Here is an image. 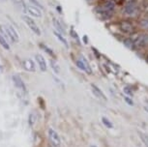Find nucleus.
Here are the masks:
<instances>
[{"mask_svg":"<svg viewBox=\"0 0 148 147\" xmlns=\"http://www.w3.org/2000/svg\"><path fill=\"white\" fill-rule=\"evenodd\" d=\"M124 99H125V102H126L127 104H129L130 106H134V102L130 98H128V97H125Z\"/></svg>","mask_w":148,"mask_h":147,"instance_id":"nucleus-26","label":"nucleus"},{"mask_svg":"<svg viewBox=\"0 0 148 147\" xmlns=\"http://www.w3.org/2000/svg\"><path fill=\"white\" fill-rule=\"evenodd\" d=\"M0 45H1L2 48H4L5 49H7V51H9V49H10L9 43H8V41L1 34H0Z\"/></svg>","mask_w":148,"mask_h":147,"instance_id":"nucleus-17","label":"nucleus"},{"mask_svg":"<svg viewBox=\"0 0 148 147\" xmlns=\"http://www.w3.org/2000/svg\"><path fill=\"white\" fill-rule=\"evenodd\" d=\"M35 59L37 61L40 70L43 72H46L47 70V61L45 60V58L43 57V55L41 54H36L35 55Z\"/></svg>","mask_w":148,"mask_h":147,"instance_id":"nucleus-10","label":"nucleus"},{"mask_svg":"<svg viewBox=\"0 0 148 147\" xmlns=\"http://www.w3.org/2000/svg\"><path fill=\"white\" fill-rule=\"evenodd\" d=\"M124 45L126 46L128 49H134V46H135L134 41L132 40V39H130V38L125 39V40H124Z\"/></svg>","mask_w":148,"mask_h":147,"instance_id":"nucleus-20","label":"nucleus"},{"mask_svg":"<svg viewBox=\"0 0 148 147\" xmlns=\"http://www.w3.org/2000/svg\"><path fill=\"white\" fill-rule=\"evenodd\" d=\"M136 46L138 48H144L148 45V35L143 34V35H139L136 38V40L134 41Z\"/></svg>","mask_w":148,"mask_h":147,"instance_id":"nucleus-7","label":"nucleus"},{"mask_svg":"<svg viewBox=\"0 0 148 147\" xmlns=\"http://www.w3.org/2000/svg\"><path fill=\"white\" fill-rule=\"evenodd\" d=\"M71 34H72L73 37H75V38L77 39V40H79V38H77V33H76V31H75V30L73 29V28L71 29Z\"/></svg>","mask_w":148,"mask_h":147,"instance_id":"nucleus-27","label":"nucleus"},{"mask_svg":"<svg viewBox=\"0 0 148 147\" xmlns=\"http://www.w3.org/2000/svg\"><path fill=\"white\" fill-rule=\"evenodd\" d=\"M36 120H37V116H36L35 113H30L28 116V124L30 127H33L36 123Z\"/></svg>","mask_w":148,"mask_h":147,"instance_id":"nucleus-18","label":"nucleus"},{"mask_svg":"<svg viewBox=\"0 0 148 147\" xmlns=\"http://www.w3.org/2000/svg\"><path fill=\"white\" fill-rule=\"evenodd\" d=\"M13 2L18 7H21V8H22V9H24V7H25V4H24L23 0H13Z\"/></svg>","mask_w":148,"mask_h":147,"instance_id":"nucleus-23","label":"nucleus"},{"mask_svg":"<svg viewBox=\"0 0 148 147\" xmlns=\"http://www.w3.org/2000/svg\"><path fill=\"white\" fill-rule=\"evenodd\" d=\"M40 48H41V49H43V51H46L49 55H51V56L52 58H55V54L53 53L52 49H49V46H46L45 44H40Z\"/></svg>","mask_w":148,"mask_h":147,"instance_id":"nucleus-16","label":"nucleus"},{"mask_svg":"<svg viewBox=\"0 0 148 147\" xmlns=\"http://www.w3.org/2000/svg\"><path fill=\"white\" fill-rule=\"evenodd\" d=\"M91 90H92V92H93L94 95L96 96L98 99L103 100V101H107V100H108L107 97L105 96V94L102 92V90L100 89L98 86H96L95 84H91Z\"/></svg>","mask_w":148,"mask_h":147,"instance_id":"nucleus-11","label":"nucleus"},{"mask_svg":"<svg viewBox=\"0 0 148 147\" xmlns=\"http://www.w3.org/2000/svg\"><path fill=\"white\" fill-rule=\"evenodd\" d=\"M12 79H13V82L15 84V86L18 88L19 91H21L23 94H26L27 93V89H26V85L25 83L23 82V80L18 75H14L12 77Z\"/></svg>","mask_w":148,"mask_h":147,"instance_id":"nucleus-3","label":"nucleus"},{"mask_svg":"<svg viewBox=\"0 0 148 147\" xmlns=\"http://www.w3.org/2000/svg\"><path fill=\"white\" fill-rule=\"evenodd\" d=\"M124 92L127 94L128 97H133V93H132V91H131L130 88L125 87V88H124Z\"/></svg>","mask_w":148,"mask_h":147,"instance_id":"nucleus-24","label":"nucleus"},{"mask_svg":"<svg viewBox=\"0 0 148 147\" xmlns=\"http://www.w3.org/2000/svg\"><path fill=\"white\" fill-rule=\"evenodd\" d=\"M102 123L105 125V127H107L108 129H112L113 128V124L111 123L110 120H108L107 117L103 116L102 117Z\"/></svg>","mask_w":148,"mask_h":147,"instance_id":"nucleus-19","label":"nucleus"},{"mask_svg":"<svg viewBox=\"0 0 148 147\" xmlns=\"http://www.w3.org/2000/svg\"><path fill=\"white\" fill-rule=\"evenodd\" d=\"M52 23H53V25H54L55 29H56V31L58 33H61L62 35L64 34V33H65V29H64V27L62 26V24L60 23V21H58L57 18H53Z\"/></svg>","mask_w":148,"mask_h":147,"instance_id":"nucleus-13","label":"nucleus"},{"mask_svg":"<svg viewBox=\"0 0 148 147\" xmlns=\"http://www.w3.org/2000/svg\"><path fill=\"white\" fill-rule=\"evenodd\" d=\"M22 18H23L24 23H26V25L28 26L29 28L31 29L32 31L35 33L36 35H41V31H40V29H39L38 25L36 24L34 19L31 18H30V16H22Z\"/></svg>","mask_w":148,"mask_h":147,"instance_id":"nucleus-2","label":"nucleus"},{"mask_svg":"<svg viewBox=\"0 0 148 147\" xmlns=\"http://www.w3.org/2000/svg\"><path fill=\"white\" fill-rule=\"evenodd\" d=\"M23 10L25 13H27L31 16H34V18H41L42 16L41 10L36 6H31V5H26L25 4V7H24Z\"/></svg>","mask_w":148,"mask_h":147,"instance_id":"nucleus-6","label":"nucleus"},{"mask_svg":"<svg viewBox=\"0 0 148 147\" xmlns=\"http://www.w3.org/2000/svg\"><path fill=\"white\" fill-rule=\"evenodd\" d=\"M47 135H49V139L52 147H61V138L54 129L49 128L47 130Z\"/></svg>","mask_w":148,"mask_h":147,"instance_id":"nucleus-1","label":"nucleus"},{"mask_svg":"<svg viewBox=\"0 0 148 147\" xmlns=\"http://www.w3.org/2000/svg\"><path fill=\"white\" fill-rule=\"evenodd\" d=\"M23 68L28 72H35L36 71L35 63L33 62V60H31V59H26L23 61Z\"/></svg>","mask_w":148,"mask_h":147,"instance_id":"nucleus-12","label":"nucleus"},{"mask_svg":"<svg viewBox=\"0 0 148 147\" xmlns=\"http://www.w3.org/2000/svg\"><path fill=\"white\" fill-rule=\"evenodd\" d=\"M30 2H31L32 4H34L36 7L39 8V9H41V8H42V6L40 5V3H39V1H38V0H30Z\"/></svg>","mask_w":148,"mask_h":147,"instance_id":"nucleus-25","label":"nucleus"},{"mask_svg":"<svg viewBox=\"0 0 148 147\" xmlns=\"http://www.w3.org/2000/svg\"><path fill=\"white\" fill-rule=\"evenodd\" d=\"M49 64H51V67L52 70H53V72L55 74L58 75L60 73V67H59V65H58V63L54 59L49 60Z\"/></svg>","mask_w":148,"mask_h":147,"instance_id":"nucleus-14","label":"nucleus"},{"mask_svg":"<svg viewBox=\"0 0 148 147\" xmlns=\"http://www.w3.org/2000/svg\"><path fill=\"white\" fill-rule=\"evenodd\" d=\"M4 28L6 30L8 36H9L10 40L12 43H15V42H18V32L16 31L15 28L12 25H4Z\"/></svg>","mask_w":148,"mask_h":147,"instance_id":"nucleus-8","label":"nucleus"},{"mask_svg":"<svg viewBox=\"0 0 148 147\" xmlns=\"http://www.w3.org/2000/svg\"><path fill=\"white\" fill-rule=\"evenodd\" d=\"M1 71H2V67H1V65H0V73H1Z\"/></svg>","mask_w":148,"mask_h":147,"instance_id":"nucleus-28","label":"nucleus"},{"mask_svg":"<svg viewBox=\"0 0 148 147\" xmlns=\"http://www.w3.org/2000/svg\"><path fill=\"white\" fill-rule=\"evenodd\" d=\"M119 28L122 32L126 34H133L135 32V27L132 24V23L129 21H122L119 23Z\"/></svg>","mask_w":148,"mask_h":147,"instance_id":"nucleus-4","label":"nucleus"},{"mask_svg":"<svg viewBox=\"0 0 148 147\" xmlns=\"http://www.w3.org/2000/svg\"><path fill=\"white\" fill-rule=\"evenodd\" d=\"M47 147H52L51 145H49V146H47Z\"/></svg>","mask_w":148,"mask_h":147,"instance_id":"nucleus-29","label":"nucleus"},{"mask_svg":"<svg viewBox=\"0 0 148 147\" xmlns=\"http://www.w3.org/2000/svg\"><path fill=\"white\" fill-rule=\"evenodd\" d=\"M139 25L141 28L143 29H148V19L147 18H142L139 21Z\"/></svg>","mask_w":148,"mask_h":147,"instance_id":"nucleus-22","label":"nucleus"},{"mask_svg":"<svg viewBox=\"0 0 148 147\" xmlns=\"http://www.w3.org/2000/svg\"><path fill=\"white\" fill-rule=\"evenodd\" d=\"M77 68L80 69L82 71H84L89 75L92 74V70L90 68V65H89L87 60H86L83 56L79 57V59L77 60Z\"/></svg>","mask_w":148,"mask_h":147,"instance_id":"nucleus-5","label":"nucleus"},{"mask_svg":"<svg viewBox=\"0 0 148 147\" xmlns=\"http://www.w3.org/2000/svg\"><path fill=\"white\" fill-rule=\"evenodd\" d=\"M138 11V8H136V5L135 4V2H131V3H127L126 6L123 9V12H124L125 15L127 16H133L135 15Z\"/></svg>","mask_w":148,"mask_h":147,"instance_id":"nucleus-9","label":"nucleus"},{"mask_svg":"<svg viewBox=\"0 0 148 147\" xmlns=\"http://www.w3.org/2000/svg\"><path fill=\"white\" fill-rule=\"evenodd\" d=\"M54 35H55V37H56L58 40H59L61 43H62L63 45L66 46V48H69L68 42H67V40H66L65 38H64V36L61 34V33H58L57 31H54Z\"/></svg>","mask_w":148,"mask_h":147,"instance_id":"nucleus-15","label":"nucleus"},{"mask_svg":"<svg viewBox=\"0 0 148 147\" xmlns=\"http://www.w3.org/2000/svg\"><path fill=\"white\" fill-rule=\"evenodd\" d=\"M139 137L142 140V142L145 144V146L148 147V135L146 134H142V133H139Z\"/></svg>","mask_w":148,"mask_h":147,"instance_id":"nucleus-21","label":"nucleus"}]
</instances>
